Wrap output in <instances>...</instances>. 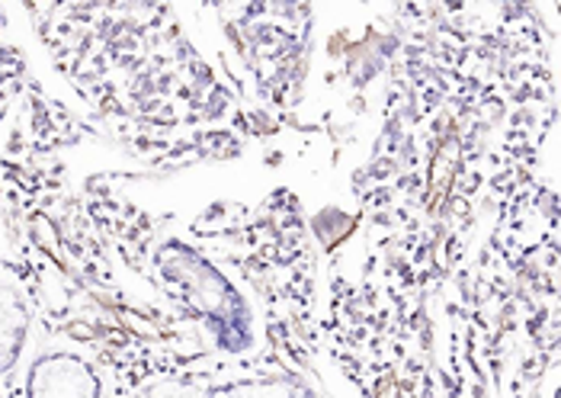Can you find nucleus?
Wrapping results in <instances>:
<instances>
[{
    "instance_id": "f257e3e1",
    "label": "nucleus",
    "mask_w": 561,
    "mask_h": 398,
    "mask_svg": "<svg viewBox=\"0 0 561 398\" xmlns=\"http://www.w3.org/2000/svg\"><path fill=\"white\" fill-rule=\"evenodd\" d=\"M103 386L93 366L71 354L43 356L26 376V398H100Z\"/></svg>"
},
{
    "instance_id": "f03ea898",
    "label": "nucleus",
    "mask_w": 561,
    "mask_h": 398,
    "mask_svg": "<svg viewBox=\"0 0 561 398\" xmlns=\"http://www.w3.org/2000/svg\"><path fill=\"white\" fill-rule=\"evenodd\" d=\"M30 321H33V309L23 276L0 266V373H7L23 354Z\"/></svg>"
},
{
    "instance_id": "7ed1b4c3",
    "label": "nucleus",
    "mask_w": 561,
    "mask_h": 398,
    "mask_svg": "<svg viewBox=\"0 0 561 398\" xmlns=\"http://www.w3.org/2000/svg\"><path fill=\"white\" fill-rule=\"evenodd\" d=\"M148 398H305L289 383H228V386H180V389H158Z\"/></svg>"
}]
</instances>
